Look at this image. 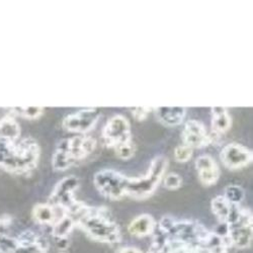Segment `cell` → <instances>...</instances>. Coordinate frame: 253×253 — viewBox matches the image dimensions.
Wrapping results in <instances>:
<instances>
[{
    "label": "cell",
    "instance_id": "20",
    "mask_svg": "<svg viewBox=\"0 0 253 253\" xmlns=\"http://www.w3.org/2000/svg\"><path fill=\"white\" fill-rule=\"evenodd\" d=\"M223 196L231 205H241L245 194L241 186L231 184L225 188Z\"/></svg>",
    "mask_w": 253,
    "mask_h": 253
},
{
    "label": "cell",
    "instance_id": "18",
    "mask_svg": "<svg viewBox=\"0 0 253 253\" xmlns=\"http://www.w3.org/2000/svg\"><path fill=\"white\" fill-rule=\"evenodd\" d=\"M20 137V126L13 116H6L0 120V138L18 140Z\"/></svg>",
    "mask_w": 253,
    "mask_h": 253
},
{
    "label": "cell",
    "instance_id": "3",
    "mask_svg": "<svg viewBox=\"0 0 253 253\" xmlns=\"http://www.w3.org/2000/svg\"><path fill=\"white\" fill-rule=\"evenodd\" d=\"M168 167V160L164 156H158L151 161L148 171L139 177H128L126 197L137 201L150 198L162 182Z\"/></svg>",
    "mask_w": 253,
    "mask_h": 253
},
{
    "label": "cell",
    "instance_id": "11",
    "mask_svg": "<svg viewBox=\"0 0 253 253\" xmlns=\"http://www.w3.org/2000/svg\"><path fill=\"white\" fill-rule=\"evenodd\" d=\"M181 138L183 145L193 149H202L213 143V138L207 131L205 125L197 120H188L185 122Z\"/></svg>",
    "mask_w": 253,
    "mask_h": 253
},
{
    "label": "cell",
    "instance_id": "9",
    "mask_svg": "<svg viewBox=\"0 0 253 253\" xmlns=\"http://www.w3.org/2000/svg\"><path fill=\"white\" fill-rule=\"evenodd\" d=\"M100 118L98 109H83L63 119V129L77 135H86L97 124Z\"/></svg>",
    "mask_w": 253,
    "mask_h": 253
},
{
    "label": "cell",
    "instance_id": "7",
    "mask_svg": "<svg viewBox=\"0 0 253 253\" xmlns=\"http://www.w3.org/2000/svg\"><path fill=\"white\" fill-rule=\"evenodd\" d=\"M228 235L227 239L230 246L239 249L247 248L252 242V214L249 210L242 208L238 219L227 224Z\"/></svg>",
    "mask_w": 253,
    "mask_h": 253
},
{
    "label": "cell",
    "instance_id": "8",
    "mask_svg": "<svg viewBox=\"0 0 253 253\" xmlns=\"http://www.w3.org/2000/svg\"><path fill=\"white\" fill-rule=\"evenodd\" d=\"M103 144L114 149L120 144L132 140L131 125L128 119L122 115H116L109 119L101 133Z\"/></svg>",
    "mask_w": 253,
    "mask_h": 253
},
{
    "label": "cell",
    "instance_id": "27",
    "mask_svg": "<svg viewBox=\"0 0 253 253\" xmlns=\"http://www.w3.org/2000/svg\"><path fill=\"white\" fill-rule=\"evenodd\" d=\"M57 240V247L59 251H67L69 247V240L68 238H58Z\"/></svg>",
    "mask_w": 253,
    "mask_h": 253
},
{
    "label": "cell",
    "instance_id": "13",
    "mask_svg": "<svg viewBox=\"0 0 253 253\" xmlns=\"http://www.w3.org/2000/svg\"><path fill=\"white\" fill-rule=\"evenodd\" d=\"M64 214H67L65 211L53 206L49 202L37 204L32 210V218L41 226L52 227L54 223Z\"/></svg>",
    "mask_w": 253,
    "mask_h": 253
},
{
    "label": "cell",
    "instance_id": "14",
    "mask_svg": "<svg viewBox=\"0 0 253 253\" xmlns=\"http://www.w3.org/2000/svg\"><path fill=\"white\" fill-rule=\"evenodd\" d=\"M212 120H211V128H212L213 142L215 138H219L222 135L228 133L232 126V118L228 110L224 107H214L211 110Z\"/></svg>",
    "mask_w": 253,
    "mask_h": 253
},
{
    "label": "cell",
    "instance_id": "15",
    "mask_svg": "<svg viewBox=\"0 0 253 253\" xmlns=\"http://www.w3.org/2000/svg\"><path fill=\"white\" fill-rule=\"evenodd\" d=\"M156 222L149 214H142L134 218L128 225L129 234L136 238L153 236L156 230Z\"/></svg>",
    "mask_w": 253,
    "mask_h": 253
},
{
    "label": "cell",
    "instance_id": "30",
    "mask_svg": "<svg viewBox=\"0 0 253 253\" xmlns=\"http://www.w3.org/2000/svg\"><path fill=\"white\" fill-rule=\"evenodd\" d=\"M0 253H4V252H2V251H0Z\"/></svg>",
    "mask_w": 253,
    "mask_h": 253
},
{
    "label": "cell",
    "instance_id": "12",
    "mask_svg": "<svg viewBox=\"0 0 253 253\" xmlns=\"http://www.w3.org/2000/svg\"><path fill=\"white\" fill-rule=\"evenodd\" d=\"M196 170L200 182L204 186L215 185L220 178V168L216 160L210 155H202L196 159Z\"/></svg>",
    "mask_w": 253,
    "mask_h": 253
},
{
    "label": "cell",
    "instance_id": "17",
    "mask_svg": "<svg viewBox=\"0 0 253 253\" xmlns=\"http://www.w3.org/2000/svg\"><path fill=\"white\" fill-rule=\"evenodd\" d=\"M76 226L74 219L69 214H64L51 227V234L56 239L68 238Z\"/></svg>",
    "mask_w": 253,
    "mask_h": 253
},
{
    "label": "cell",
    "instance_id": "26",
    "mask_svg": "<svg viewBox=\"0 0 253 253\" xmlns=\"http://www.w3.org/2000/svg\"><path fill=\"white\" fill-rule=\"evenodd\" d=\"M154 110L151 107H137L130 110L133 118L138 122H143L148 118V115Z\"/></svg>",
    "mask_w": 253,
    "mask_h": 253
},
{
    "label": "cell",
    "instance_id": "23",
    "mask_svg": "<svg viewBox=\"0 0 253 253\" xmlns=\"http://www.w3.org/2000/svg\"><path fill=\"white\" fill-rule=\"evenodd\" d=\"M162 181L164 187L168 191H177L182 185V177L175 172L165 174Z\"/></svg>",
    "mask_w": 253,
    "mask_h": 253
},
{
    "label": "cell",
    "instance_id": "22",
    "mask_svg": "<svg viewBox=\"0 0 253 253\" xmlns=\"http://www.w3.org/2000/svg\"><path fill=\"white\" fill-rule=\"evenodd\" d=\"M11 112L13 115H18L27 120H37L43 116L45 109L40 107H27V108H15L12 109Z\"/></svg>",
    "mask_w": 253,
    "mask_h": 253
},
{
    "label": "cell",
    "instance_id": "1",
    "mask_svg": "<svg viewBox=\"0 0 253 253\" xmlns=\"http://www.w3.org/2000/svg\"><path fill=\"white\" fill-rule=\"evenodd\" d=\"M70 216L76 226L97 242L117 244L123 239L120 227L112 220L107 209L89 207L80 202Z\"/></svg>",
    "mask_w": 253,
    "mask_h": 253
},
{
    "label": "cell",
    "instance_id": "2",
    "mask_svg": "<svg viewBox=\"0 0 253 253\" xmlns=\"http://www.w3.org/2000/svg\"><path fill=\"white\" fill-rule=\"evenodd\" d=\"M96 140L88 135H76L63 139L57 145L52 157L56 171H65L91 155L96 148Z\"/></svg>",
    "mask_w": 253,
    "mask_h": 253
},
{
    "label": "cell",
    "instance_id": "29",
    "mask_svg": "<svg viewBox=\"0 0 253 253\" xmlns=\"http://www.w3.org/2000/svg\"><path fill=\"white\" fill-rule=\"evenodd\" d=\"M58 253H68V252L67 251H59Z\"/></svg>",
    "mask_w": 253,
    "mask_h": 253
},
{
    "label": "cell",
    "instance_id": "21",
    "mask_svg": "<svg viewBox=\"0 0 253 253\" xmlns=\"http://www.w3.org/2000/svg\"><path fill=\"white\" fill-rule=\"evenodd\" d=\"M136 150H137L136 145L132 140L126 142V143H123V144H120L114 148L115 154L120 159H123V160H129L132 157H134Z\"/></svg>",
    "mask_w": 253,
    "mask_h": 253
},
{
    "label": "cell",
    "instance_id": "10",
    "mask_svg": "<svg viewBox=\"0 0 253 253\" xmlns=\"http://www.w3.org/2000/svg\"><path fill=\"white\" fill-rule=\"evenodd\" d=\"M220 160L229 170H239L248 166L253 160V153L247 147L232 142L220 152Z\"/></svg>",
    "mask_w": 253,
    "mask_h": 253
},
{
    "label": "cell",
    "instance_id": "6",
    "mask_svg": "<svg viewBox=\"0 0 253 253\" xmlns=\"http://www.w3.org/2000/svg\"><path fill=\"white\" fill-rule=\"evenodd\" d=\"M79 186V180L74 175L62 178L54 187L49 198V203L65 211L67 214L71 213L79 201L75 199V192Z\"/></svg>",
    "mask_w": 253,
    "mask_h": 253
},
{
    "label": "cell",
    "instance_id": "5",
    "mask_svg": "<svg viewBox=\"0 0 253 253\" xmlns=\"http://www.w3.org/2000/svg\"><path fill=\"white\" fill-rule=\"evenodd\" d=\"M93 182L98 193L105 199L120 201L126 197L128 176L117 170L102 169L96 172Z\"/></svg>",
    "mask_w": 253,
    "mask_h": 253
},
{
    "label": "cell",
    "instance_id": "28",
    "mask_svg": "<svg viewBox=\"0 0 253 253\" xmlns=\"http://www.w3.org/2000/svg\"><path fill=\"white\" fill-rule=\"evenodd\" d=\"M117 253H143V252L135 247H124V248H121Z\"/></svg>",
    "mask_w": 253,
    "mask_h": 253
},
{
    "label": "cell",
    "instance_id": "4",
    "mask_svg": "<svg viewBox=\"0 0 253 253\" xmlns=\"http://www.w3.org/2000/svg\"><path fill=\"white\" fill-rule=\"evenodd\" d=\"M40 155L41 148L36 140L32 138L18 139L0 168L7 172L25 174L37 167Z\"/></svg>",
    "mask_w": 253,
    "mask_h": 253
},
{
    "label": "cell",
    "instance_id": "25",
    "mask_svg": "<svg viewBox=\"0 0 253 253\" xmlns=\"http://www.w3.org/2000/svg\"><path fill=\"white\" fill-rule=\"evenodd\" d=\"M48 248H49V245H47V244L25 245V244L18 243L17 247L15 248V250L12 253H47Z\"/></svg>",
    "mask_w": 253,
    "mask_h": 253
},
{
    "label": "cell",
    "instance_id": "24",
    "mask_svg": "<svg viewBox=\"0 0 253 253\" xmlns=\"http://www.w3.org/2000/svg\"><path fill=\"white\" fill-rule=\"evenodd\" d=\"M193 154H194V149L183 144L180 146H177L174 149V159L176 162H179V163L188 162L192 159Z\"/></svg>",
    "mask_w": 253,
    "mask_h": 253
},
{
    "label": "cell",
    "instance_id": "19",
    "mask_svg": "<svg viewBox=\"0 0 253 253\" xmlns=\"http://www.w3.org/2000/svg\"><path fill=\"white\" fill-rule=\"evenodd\" d=\"M232 205L224 198V196H218L214 198L211 202V210L213 214L217 217L220 223H226L230 212H231Z\"/></svg>",
    "mask_w": 253,
    "mask_h": 253
},
{
    "label": "cell",
    "instance_id": "16",
    "mask_svg": "<svg viewBox=\"0 0 253 253\" xmlns=\"http://www.w3.org/2000/svg\"><path fill=\"white\" fill-rule=\"evenodd\" d=\"M157 120L166 126H176L185 119L186 110L181 107H160L154 110Z\"/></svg>",
    "mask_w": 253,
    "mask_h": 253
}]
</instances>
